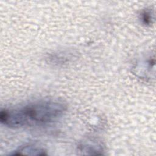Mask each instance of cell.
I'll list each match as a JSON object with an SVG mask.
<instances>
[{
    "instance_id": "6da1fadb",
    "label": "cell",
    "mask_w": 156,
    "mask_h": 156,
    "mask_svg": "<svg viewBox=\"0 0 156 156\" xmlns=\"http://www.w3.org/2000/svg\"><path fill=\"white\" fill-rule=\"evenodd\" d=\"M66 108L65 104L57 101H40L2 110L0 121L10 128L44 125L62 116Z\"/></svg>"
},
{
    "instance_id": "7a4b0ae2",
    "label": "cell",
    "mask_w": 156,
    "mask_h": 156,
    "mask_svg": "<svg viewBox=\"0 0 156 156\" xmlns=\"http://www.w3.org/2000/svg\"><path fill=\"white\" fill-rule=\"evenodd\" d=\"M10 155H45L44 149L34 145H24L14 151Z\"/></svg>"
},
{
    "instance_id": "3957f363",
    "label": "cell",
    "mask_w": 156,
    "mask_h": 156,
    "mask_svg": "<svg viewBox=\"0 0 156 156\" xmlns=\"http://www.w3.org/2000/svg\"><path fill=\"white\" fill-rule=\"evenodd\" d=\"M152 14L150 10H144L141 14V20L146 25H149L152 23Z\"/></svg>"
}]
</instances>
